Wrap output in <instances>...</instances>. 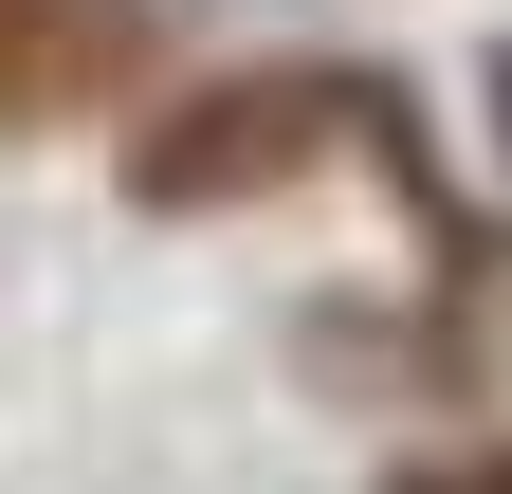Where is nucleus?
I'll return each instance as SVG.
<instances>
[{
	"mask_svg": "<svg viewBox=\"0 0 512 494\" xmlns=\"http://www.w3.org/2000/svg\"><path fill=\"white\" fill-rule=\"evenodd\" d=\"M330 74H220V92H183V110H147L128 129V183L147 202H256V183H293L311 147H330Z\"/></svg>",
	"mask_w": 512,
	"mask_h": 494,
	"instance_id": "1",
	"label": "nucleus"
},
{
	"mask_svg": "<svg viewBox=\"0 0 512 494\" xmlns=\"http://www.w3.org/2000/svg\"><path fill=\"white\" fill-rule=\"evenodd\" d=\"M147 92V0H0V129Z\"/></svg>",
	"mask_w": 512,
	"mask_h": 494,
	"instance_id": "2",
	"label": "nucleus"
},
{
	"mask_svg": "<svg viewBox=\"0 0 512 494\" xmlns=\"http://www.w3.org/2000/svg\"><path fill=\"white\" fill-rule=\"evenodd\" d=\"M403 494H512V440H458V458H421Z\"/></svg>",
	"mask_w": 512,
	"mask_h": 494,
	"instance_id": "3",
	"label": "nucleus"
}]
</instances>
